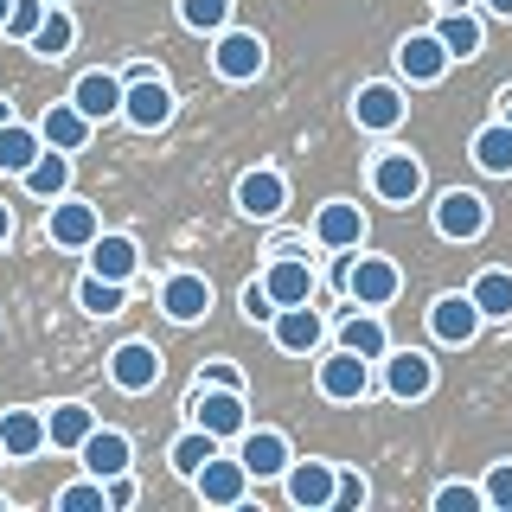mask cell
<instances>
[{
  "mask_svg": "<svg viewBox=\"0 0 512 512\" xmlns=\"http://www.w3.org/2000/svg\"><path fill=\"white\" fill-rule=\"evenodd\" d=\"M90 116L84 109L71 103V96H64V103H45V116H39V135H45V148H64V154H77L90 141Z\"/></svg>",
  "mask_w": 512,
  "mask_h": 512,
  "instance_id": "obj_24",
  "label": "cell"
},
{
  "mask_svg": "<svg viewBox=\"0 0 512 512\" xmlns=\"http://www.w3.org/2000/svg\"><path fill=\"white\" fill-rule=\"evenodd\" d=\"M186 416L199 429H212V436H244V429H250V404H244L237 384H192Z\"/></svg>",
  "mask_w": 512,
  "mask_h": 512,
  "instance_id": "obj_2",
  "label": "cell"
},
{
  "mask_svg": "<svg viewBox=\"0 0 512 512\" xmlns=\"http://www.w3.org/2000/svg\"><path fill=\"white\" fill-rule=\"evenodd\" d=\"M237 455H244V468L256 474V480H276V474H288V436L282 429H244V442H237Z\"/></svg>",
  "mask_w": 512,
  "mask_h": 512,
  "instance_id": "obj_23",
  "label": "cell"
},
{
  "mask_svg": "<svg viewBox=\"0 0 512 512\" xmlns=\"http://www.w3.org/2000/svg\"><path fill=\"white\" fill-rule=\"evenodd\" d=\"M39 154H45V135H39V128H26V122H7V128H0V173H26Z\"/></svg>",
  "mask_w": 512,
  "mask_h": 512,
  "instance_id": "obj_33",
  "label": "cell"
},
{
  "mask_svg": "<svg viewBox=\"0 0 512 512\" xmlns=\"http://www.w3.org/2000/svg\"><path fill=\"white\" fill-rule=\"evenodd\" d=\"M340 346H352L359 359H384L391 352V333H384V320H378V308H359V314H346L340 320Z\"/></svg>",
  "mask_w": 512,
  "mask_h": 512,
  "instance_id": "obj_31",
  "label": "cell"
},
{
  "mask_svg": "<svg viewBox=\"0 0 512 512\" xmlns=\"http://www.w3.org/2000/svg\"><path fill=\"white\" fill-rule=\"evenodd\" d=\"M480 487H487V506L493 512H512V461H493Z\"/></svg>",
  "mask_w": 512,
  "mask_h": 512,
  "instance_id": "obj_41",
  "label": "cell"
},
{
  "mask_svg": "<svg viewBox=\"0 0 512 512\" xmlns=\"http://www.w3.org/2000/svg\"><path fill=\"white\" fill-rule=\"evenodd\" d=\"M90 269H96V276H109V282H128L141 269V244L128 231H103L90 244Z\"/></svg>",
  "mask_w": 512,
  "mask_h": 512,
  "instance_id": "obj_26",
  "label": "cell"
},
{
  "mask_svg": "<svg viewBox=\"0 0 512 512\" xmlns=\"http://www.w3.org/2000/svg\"><path fill=\"white\" fill-rule=\"evenodd\" d=\"M13 122V103H7V96H0V128H7Z\"/></svg>",
  "mask_w": 512,
  "mask_h": 512,
  "instance_id": "obj_48",
  "label": "cell"
},
{
  "mask_svg": "<svg viewBox=\"0 0 512 512\" xmlns=\"http://www.w3.org/2000/svg\"><path fill=\"white\" fill-rule=\"evenodd\" d=\"M288 205V180L276 167H250L244 180H237V212L244 218H276Z\"/></svg>",
  "mask_w": 512,
  "mask_h": 512,
  "instance_id": "obj_21",
  "label": "cell"
},
{
  "mask_svg": "<svg viewBox=\"0 0 512 512\" xmlns=\"http://www.w3.org/2000/svg\"><path fill=\"white\" fill-rule=\"evenodd\" d=\"M340 288H346L352 308H391V301L404 295V269H397L391 256H352Z\"/></svg>",
  "mask_w": 512,
  "mask_h": 512,
  "instance_id": "obj_1",
  "label": "cell"
},
{
  "mask_svg": "<svg viewBox=\"0 0 512 512\" xmlns=\"http://www.w3.org/2000/svg\"><path fill=\"white\" fill-rule=\"evenodd\" d=\"M365 493H372V487H365V474H346L340 468V493H333V506L352 512V506H365Z\"/></svg>",
  "mask_w": 512,
  "mask_h": 512,
  "instance_id": "obj_43",
  "label": "cell"
},
{
  "mask_svg": "<svg viewBox=\"0 0 512 512\" xmlns=\"http://www.w3.org/2000/svg\"><path fill=\"white\" fill-rule=\"evenodd\" d=\"M7 237H13V205L0 199V244H7Z\"/></svg>",
  "mask_w": 512,
  "mask_h": 512,
  "instance_id": "obj_46",
  "label": "cell"
},
{
  "mask_svg": "<svg viewBox=\"0 0 512 512\" xmlns=\"http://www.w3.org/2000/svg\"><path fill=\"white\" fill-rule=\"evenodd\" d=\"M122 122H128V128H141V135L167 128V122H173V90H167V77L148 71V64H135V71H128V103H122Z\"/></svg>",
  "mask_w": 512,
  "mask_h": 512,
  "instance_id": "obj_3",
  "label": "cell"
},
{
  "mask_svg": "<svg viewBox=\"0 0 512 512\" xmlns=\"http://www.w3.org/2000/svg\"><path fill=\"white\" fill-rule=\"evenodd\" d=\"M0 442H7V461H32L39 448H52V429H45L39 410H7L0 416Z\"/></svg>",
  "mask_w": 512,
  "mask_h": 512,
  "instance_id": "obj_25",
  "label": "cell"
},
{
  "mask_svg": "<svg viewBox=\"0 0 512 512\" xmlns=\"http://www.w3.org/2000/svg\"><path fill=\"white\" fill-rule=\"evenodd\" d=\"M436 7H461V0H436Z\"/></svg>",
  "mask_w": 512,
  "mask_h": 512,
  "instance_id": "obj_51",
  "label": "cell"
},
{
  "mask_svg": "<svg viewBox=\"0 0 512 512\" xmlns=\"http://www.w3.org/2000/svg\"><path fill=\"white\" fill-rule=\"evenodd\" d=\"M314 244H320V250H359V244H365V205L327 199V205L314 212Z\"/></svg>",
  "mask_w": 512,
  "mask_h": 512,
  "instance_id": "obj_17",
  "label": "cell"
},
{
  "mask_svg": "<svg viewBox=\"0 0 512 512\" xmlns=\"http://www.w3.org/2000/svg\"><path fill=\"white\" fill-rule=\"evenodd\" d=\"M58 512H109V487H103V480H71V487H64L58 493Z\"/></svg>",
  "mask_w": 512,
  "mask_h": 512,
  "instance_id": "obj_38",
  "label": "cell"
},
{
  "mask_svg": "<svg viewBox=\"0 0 512 512\" xmlns=\"http://www.w3.org/2000/svg\"><path fill=\"white\" fill-rule=\"evenodd\" d=\"M7 13H13V0H0V32H7Z\"/></svg>",
  "mask_w": 512,
  "mask_h": 512,
  "instance_id": "obj_50",
  "label": "cell"
},
{
  "mask_svg": "<svg viewBox=\"0 0 512 512\" xmlns=\"http://www.w3.org/2000/svg\"><path fill=\"white\" fill-rule=\"evenodd\" d=\"M180 26L186 32H212L218 39V32L231 26V0H180Z\"/></svg>",
  "mask_w": 512,
  "mask_h": 512,
  "instance_id": "obj_37",
  "label": "cell"
},
{
  "mask_svg": "<svg viewBox=\"0 0 512 512\" xmlns=\"http://www.w3.org/2000/svg\"><path fill=\"white\" fill-rule=\"evenodd\" d=\"M218 442H224V436H212V429H199V423H192V429H186V436H180V442H173V448H167V461H173V474H186V480H192V474H199V468H205V461H212V455H218Z\"/></svg>",
  "mask_w": 512,
  "mask_h": 512,
  "instance_id": "obj_36",
  "label": "cell"
},
{
  "mask_svg": "<svg viewBox=\"0 0 512 512\" xmlns=\"http://www.w3.org/2000/svg\"><path fill=\"white\" fill-rule=\"evenodd\" d=\"M487 13L493 20H512V0H487Z\"/></svg>",
  "mask_w": 512,
  "mask_h": 512,
  "instance_id": "obj_47",
  "label": "cell"
},
{
  "mask_svg": "<svg viewBox=\"0 0 512 512\" xmlns=\"http://www.w3.org/2000/svg\"><path fill=\"white\" fill-rule=\"evenodd\" d=\"M71 103L84 109L90 122H109V116H122V103H128V77H116V71H84L71 84Z\"/></svg>",
  "mask_w": 512,
  "mask_h": 512,
  "instance_id": "obj_19",
  "label": "cell"
},
{
  "mask_svg": "<svg viewBox=\"0 0 512 512\" xmlns=\"http://www.w3.org/2000/svg\"><path fill=\"white\" fill-rule=\"evenodd\" d=\"M282 487H288V500H295L301 512H320V506H333V493H340V468L333 461H288V474H282Z\"/></svg>",
  "mask_w": 512,
  "mask_h": 512,
  "instance_id": "obj_15",
  "label": "cell"
},
{
  "mask_svg": "<svg viewBox=\"0 0 512 512\" xmlns=\"http://www.w3.org/2000/svg\"><path fill=\"white\" fill-rule=\"evenodd\" d=\"M436 32H442V45H448V52H455L461 64L480 58V45H487V26H480V13H468V7H442Z\"/></svg>",
  "mask_w": 512,
  "mask_h": 512,
  "instance_id": "obj_30",
  "label": "cell"
},
{
  "mask_svg": "<svg viewBox=\"0 0 512 512\" xmlns=\"http://www.w3.org/2000/svg\"><path fill=\"white\" fill-rule=\"evenodd\" d=\"M314 384L327 404H359L365 391H372V359H359L352 346H333L327 359L314 365Z\"/></svg>",
  "mask_w": 512,
  "mask_h": 512,
  "instance_id": "obj_4",
  "label": "cell"
},
{
  "mask_svg": "<svg viewBox=\"0 0 512 512\" xmlns=\"http://www.w3.org/2000/svg\"><path fill=\"white\" fill-rule=\"evenodd\" d=\"M45 237H52L58 250H90L96 237H103V218H96V205L90 199H52L45 205Z\"/></svg>",
  "mask_w": 512,
  "mask_h": 512,
  "instance_id": "obj_6",
  "label": "cell"
},
{
  "mask_svg": "<svg viewBox=\"0 0 512 512\" xmlns=\"http://www.w3.org/2000/svg\"><path fill=\"white\" fill-rule=\"evenodd\" d=\"M468 295L480 301L487 320H512V269H480V276L468 282Z\"/></svg>",
  "mask_w": 512,
  "mask_h": 512,
  "instance_id": "obj_35",
  "label": "cell"
},
{
  "mask_svg": "<svg viewBox=\"0 0 512 512\" xmlns=\"http://www.w3.org/2000/svg\"><path fill=\"white\" fill-rule=\"evenodd\" d=\"M20 180H26L32 199H45V205L64 199V192H71V154H64V148H45V154L20 173Z\"/></svg>",
  "mask_w": 512,
  "mask_h": 512,
  "instance_id": "obj_28",
  "label": "cell"
},
{
  "mask_svg": "<svg viewBox=\"0 0 512 512\" xmlns=\"http://www.w3.org/2000/svg\"><path fill=\"white\" fill-rule=\"evenodd\" d=\"M192 384H237L244 391V378H237V365H199V378Z\"/></svg>",
  "mask_w": 512,
  "mask_h": 512,
  "instance_id": "obj_45",
  "label": "cell"
},
{
  "mask_svg": "<svg viewBox=\"0 0 512 512\" xmlns=\"http://www.w3.org/2000/svg\"><path fill=\"white\" fill-rule=\"evenodd\" d=\"M487 506V487H468V480H442L436 487V512H480Z\"/></svg>",
  "mask_w": 512,
  "mask_h": 512,
  "instance_id": "obj_39",
  "label": "cell"
},
{
  "mask_svg": "<svg viewBox=\"0 0 512 512\" xmlns=\"http://www.w3.org/2000/svg\"><path fill=\"white\" fill-rule=\"evenodd\" d=\"M250 468H244V455H212L199 474H192V493H199L205 506H244V493H250Z\"/></svg>",
  "mask_w": 512,
  "mask_h": 512,
  "instance_id": "obj_8",
  "label": "cell"
},
{
  "mask_svg": "<svg viewBox=\"0 0 512 512\" xmlns=\"http://www.w3.org/2000/svg\"><path fill=\"white\" fill-rule=\"evenodd\" d=\"M103 487H109V512H128V506H135V500H141V487H135V474H116V480H103Z\"/></svg>",
  "mask_w": 512,
  "mask_h": 512,
  "instance_id": "obj_44",
  "label": "cell"
},
{
  "mask_svg": "<svg viewBox=\"0 0 512 512\" xmlns=\"http://www.w3.org/2000/svg\"><path fill=\"white\" fill-rule=\"evenodd\" d=\"M269 333H276V346H282V352L308 359V352H320V340H327V320H320L314 301H301V308H282L276 320H269Z\"/></svg>",
  "mask_w": 512,
  "mask_h": 512,
  "instance_id": "obj_20",
  "label": "cell"
},
{
  "mask_svg": "<svg viewBox=\"0 0 512 512\" xmlns=\"http://www.w3.org/2000/svg\"><path fill=\"white\" fill-rule=\"evenodd\" d=\"M244 314L250 320H276L282 308H276V295H269V282L256 276V282H244Z\"/></svg>",
  "mask_w": 512,
  "mask_h": 512,
  "instance_id": "obj_42",
  "label": "cell"
},
{
  "mask_svg": "<svg viewBox=\"0 0 512 512\" xmlns=\"http://www.w3.org/2000/svg\"><path fill=\"white\" fill-rule=\"evenodd\" d=\"M468 154H474V167H480V173H493V180H506V173H512V122L500 116V122L474 128Z\"/></svg>",
  "mask_w": 512,
  "mask_h": 512,
  "instance_id": "obj_27",
  "label": "cell"
},
{
  "mask_svg": "<svg viewBox=\"0 0 512 512\" xmlns=\"http://www.w3.org/2000/svg\"><path fill=\"white\" fill-rule=\"evenodd\" d=\"M0 461H7V442H0Z\"/></svg>",
  "mask_w": 512,
  "mask_h": 512,
  "instance_id": "obj_52",
  "label": "cell"
},
{
  "mask_svg": "<svg viewBox=\"0 0 512 512\" xmlns=\"http://www.w3.org/2000/svg\"><path fill=\"white\" fill-rule=\"evenodd\" d=\"M500 116H506V122H512V90H506V96H500Z\"/></svg>",
  "mask_w": 512,
  "mask_h": 512,
  "instance_id": "obj_49",
  "label": "cell"
},
{
  "mask_svg": "<svg viewBox=\"0 0 512 512\" xmlns=\"http://www.w3.org/2000/svg\"><path fill=\"white\" fill-rule=\"evenodd\" d=\"M372 192L384 205H416L423 199V160L404 154V148H384L372 160Z\"/></svg>",
  "mask_w": 512,
  "mask_h": 512,
  "instance_id": "obj_7",
  "label": "cell"
},
{
  "mask_svg": "<svg viewBox=\"0 0 512 512\" xmlns=\"http://www.w3.org/2000/svg\"><path fill=\"white\" fill-rule=\"evenodd\" d=\"M45 429H52V448H71V455H77V448L96 436V410L77 404V397H71V404H52V410H45Z\"/></svg>",
  "mask_w": 512,
  "mask_h": 512,
  "instance_id": "obj_29",
  "label": "cell"
},
{
  "mask_svg": "<svg viewBox=\"0 0 512 512\" xmlns=\"http://www.w3.org/2000/svg\"><path fill=\"white\" fill-rule=\"evenodd\" d=\"M160 314H167L173 327L205 320V314H212V282H205L199 269H173V276L160 282Z\"/></svg>",
  "mask_w": 512,
  "mask_h": 512,
  "instance_id": "obj_9",
  "label": "cell"
},
{
  "mask_svg": "<svg viewBox=\"0 0 512 512\" xmlns=\"http://www.w3.org/2000/svg\"><path fill=\"white\" fill-rule=\"evenodd\" d=\"M404 116H410V103H404V90H397V84H359V90H352V122L372 128V135L404 128Z\"/></svg>",
  "mask_w": 512,
  "mask_h": 512,
  "instance_id": "obj_16",
  "label": "cell"
},
{
  "mask_svg": "<svg viewBox=\"0 0 512 512\" xmlns=\"http://www.w3.org/2000/svg\"><path fill=\"white\" fill-rule=\"evenodd\" d=\"M263 282H269V295H276V308H301V301H314V263H308V256H295V250L269 256Z\"/></svg>",
  "mask_w": 512,
  "mask_h": 512,
  "instance_id": "obj_18",
  "label": "cell"
},
{
  "mask_svg": "<svg viewBox=\"0 0 512 512\" xmlns=\"http://www.w3.org/2000/svg\"><path fill=\"white\" fill-rule=\"evenodd\" d=\"M487 199L468 186H448L436 199V237H448V244H474V237H487Z\"/></svg>",
  "mask_w": 512,
  "mask_h": 512,
  "instance_id": "obj_5",
  "label": "cell"
},
{
  "mask_svg": "<svg viewBox=\"0 0 512 512\" xmlns=\"http://www.w3.org/2000/svg\"><path fill=\"white\" fill-rule=\"evenodd\" d=\"M52 7H64V0H52Z\"/></svg>",
  "mask_w": 512,
  "mask_h": 512,
  "instance_id": "obj_53",
  "label": "cell"
},
{
  "mask_svg": "<svg viewBox=\"0 0 512 512\" xmlns=\"http://www.w3.org/2000/svg\"><path fill=\"white\" fill-rule=\"evenodd\" d=\"M71 45H77V20H71V13H64V7H52V13H45V20H39V32H32V39H26V52L32 58H71Z\"/></svg>",
  "mask_w": 512,
  "mask_h": 512,
  "instance_id": "obj_32",
  "label": "cell"
},
{
  "mask_svg": "<svg viewBox=\"0 0 512 512\" xmlns=\"http://www.w3.org/2000/svg\"><path fill=\"white\" fill-rule=\"evenodd\" d=\"M448 64H455V52L442 45V32H404V45H397V71L410 77V84H442Z\"/></svg>",
  "mask_w": 512,
  "mask_h": 512,
  "instance_id": "obj_10",
  "label": "cell"
},
{
  "mask_svg": "<svg viewBox=\"0 0 512 512\" xmlns=\"http://www.w3.org/2000/svg\"><path fill=\"white\" fill-rule=\"evenodd\" d=\"M77 461H84V474H96V480H116V474H128V461H135V442H128L122 429L96 423V436L77 448Z\"/></svg>",
  "mask_w": 512,
  "mask_h": 512,
  "instance_id": "obj_22",
  "label": "cell"
},
{
  "mask_svg": "<svg viewBox=\"0 0 512 512\" xmlns=\"http://www.w3.org/2000/svg\"><path fill=\"white\" fill-rule=\"evenodd\" d=\"M45 13H52V0H13V13H7V39H32V32H39V20Z\"/></svg>",
  "mask_w": 512,
  "mask_h": 512,
  "instance_id": "obj_40",
  "label": "cell"
},
{
  "mask_svg": "<svg viewBox=\"0 0 512 512\" xmlns=\"http://www.w3.org/2000/svg\"><path fill=\"white\" fill-rule=\"evenodd\" d=\"M480 301L461 288V295H436L429 301V333H436L442 346H474V333H480Z\"/></svg>",
  "mask_w": 512,
  "mask_h": 512,
  "instance_id": "obj_14",
  "label": "cell"
},
{
  "mask_svg": "<svg viewBox=\"0 0 512 512\" xmlns=\"http://www.w3.org/2000/svg\"><path fill=\"white\" fill-rule=\"evenodd\" d=\"M77 308L96 314V320L122 314V308H128V282H109V276H96V269H90V276L77 282Z\"/></svg>",
  "mask_w": 512,
  "mask_h": 512,
  "instance_id": "obj_34",
  "label": "cell"
},
{
  "mask_svg": "<svg viewBox=\"0 0 512 512\" xmlns=\"http://www.w3.org/2000/svg\"><path fill=\"white\" fill-rule=\"evenodd\" d=\"M109 384L128 391V397L154 391V384H160V346L154 340H122L116 352H109Z\"/></svg>",
  "mask_w": 512,
  "mask_h": 512,
  "instance_id": "obj_11",
  "label": "cell"
},
{
  "mask_svg": "<svg viewBox=\"0 0 512 512\" xmlns=\"http://www.w3.org/2000/svg\"><path fill=\"white\" fill-rule=\"evenodd\" d=\"M212 64H218L224 84H250V77H263L269 52H263V39H256V32L224 26V32H218V45H212Z\"/></svg>",
  "mask_w": 512,
  "mask_h": 512,
  "instance_id": "obj_13",
  "label": "cell"
},
{
  "mask_svg": "<svg viewBox=\"0 0 512 512\" xmlns=\"http://www.w3.org/2000/svg\"><path fill=\"white\" fill-rule=\"evenodd\" d=\"M384 391L397 397V404H423L429 391H436V359L429 352H384Z\"/></svg>",
  "mask_w": 512,
  "mask_h": 512,
  "instance_id": "obj_12",
  "label": "cell"
}]
</instances>
